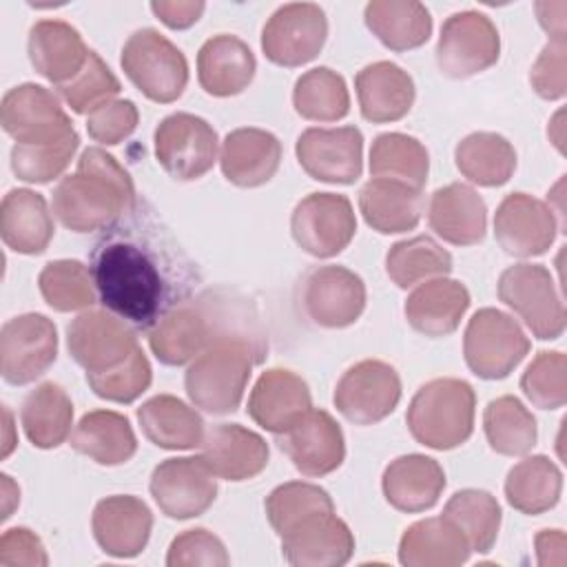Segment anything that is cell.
<instances>
[{"label": "cell", "instance_id": "5b68a950", "mask_svg": "<svg viewBox=\"0 0 567 567\" xmlns=\"http://www.w3.org/2000/svg\"><path fill=\"white\" fill-rule=\"evenodd\" d=\"M120 64L126 78L153 102H175L188 84V62L184 53L159 31L144 27L128 35Z\"/></svg>", "mask_w": 567, "mask_h": 567}, {"label": "cell", "instance_id": "4dcf8cb0", "mask_svg": "<svg viewBox=\"0 0 567 567\" xmlns=\"http://www.w3.org/2000/svg\"><path fill=\"white\" fill-rule=\"evenodd\" d=\"M470 308L467 288L447 277H436L419 284L405 299L403 315L412 330L425 337L452 334Z\"/></svg>", "mask_w": 567, "mask_h": 567}, {"label": "cell", "instance_id": "91938a15", "mask_svg": "<svg viewBox=\"0 0 567 567\" xmlns=\"http://www.w3.org/2000/svg\"><path fill=\"white\" fill-rule=\"evenodd\" d=\"M538 565H563L565 563V534L560 529H543L536 534Z\"/></svg>", "mask_w": 567, "mask_h": 567}, {"label": "cell", "instance_id": "74e56055", "mask_svg": "<svg viewBox=\"0 0 567 567\" xmlns=\"http://www.w3.org/2000/svg\"><path fill=\"white\" fill-rule=\"evenodd\" d=\"M365 27L390 51H410L432 35V16L414 0H372L363 9Z\"/></svg>", "mask_w": 567, "mask_h": 567}, {"label": "cell", "instance_id": "ac0fdd59", "mask_svg": "<svg viewBox=\"0 0 567 567\" xmlns=\"http://www.w3.org/2000/svg\"><path fill=\"white\" fill-rule=\"evenodd\" d=\"M281 554L295 567H339L354 554V536L334 509H319L279 534Z\"/></svg>", "mask_w": 567, "mask_h": 567}, {"label": "cell", "instance_id": "7c38bea8", "mask_svg": "<svg viewBox=\"0 0 567 567\" xmlns=\"http://www.w3.org/2000/svg\"><path fill=\"white\" fill-rule=\"evenodd\" d=\"M332 401L339 414L354 425L379 423L401 401V377L385 361L363 359L341 374Z\"/></svg>", "mask_w": 567, "mask_h": 567}, {"label": "cell", "instance_id": "30bf717a", "mask_svg": "<svg viewBox=\"0 0 567 567\" xmlns=\"http://www.w3.org/2000/svg\"><path fill=\"white\" fill-rule=\"evenodd\" d=\"M328 38L326 11L315 2L281 4L261 29V51L279 66H301L315 60Z\"/></svg>", "mask_w": 567, "mask_h": 567}, {"label": "cell", "instance_id": "603a6c76", "mask_svg": "<svg viewBox=\"0 0 567 567\" xmlns=\"http://www.w3.org/2000/svg\"><path fill=\"white\" fill-rule=\"evenodd\" d=\"M91 529L102 551L113 558H133L144 551L151 538L153 514L142 498L115 494L97 501Z\"/></svg>", "mask_w": 567, "mask_h": 567}, {"label": "cell", "instance_id": "7bdbcfd3", "mask_svg": "<svg viewBox=\"0 0 567 567\" xmlns=\"http://www.w3.org/2000/svg\"><path fill=\"white\" fill-rule=\"evenodd\" d=\"M430 173L427 148L405 133H381L370 146V175L423 188Z\"/></svg>", "mask_w": 567, "mask_h": 567}, {"label": "cell", "instance_id": "b9f144b4", "mask_svg": "<svg viewBox=\"0 0 567 567\" xmlns=\"http://www.w3.org/2000/svg\"><path fill=\"white\" fill-rule=\"evenodd\" d=\"M483 430L489 447L503 456L527 454L538 439L534 414L512 394L496 396L483 410Z\"/></svg>", "mask_w": 567, "mask_h": 567}, {"label": "cell", "instance_id": "f35d334b", "mask_svg": "<svg viewBox=\"0 0 567 567\" xmlns=\"http://www.w3.org/2000/svg\"><path fill=\"white\" fill-rule=\"evenodd\" d=\"M27 439L40 450L62 445L73 425V403L60 383L44 381L31 390L20 410Z\"/></svg>", "mask_w": 567, "mask_h": 567}, {"label": "cell", "instance_id": "816d5d0a", "mask_svg": "<svg viewBox=\"0 0 567 567\" xmlns=\"http://www.w3.org/2000/svg\"><path fill=\"white\" fill-rule=\"evenodd\" d=\"M120 91V80L111 73L106 62L95 51H91L84 69L71 82L58 86L60 97L78 115H89L95 106L113 100Z\"/></svg>", "mask_w": 567, "mask_h": 567}, {"label": "cell", "instance_id": "f5cc1de1", "mask_svg": "<svg viewBox=\"0 0 567 567\" xmlns=\"http://www.w3.org/2000/svg\"><path fill=\"white\" fill-rule=\"evenodd\" d=\"M153 381V368L137 348L124 363L117 368H111L106 372H86L89 388L106 401L113 403H133L142 392L148 390Z\"/></svg>", "mask_w": 567, "mask_h": 567}, {"label": "cell", "instance_id": "db71d44e", "mask_svg": "<svg viewBox=\"0 0 567 567\" xmlns=\"http://www.w3.org/2000/svg\"><path fill=\"white\" fill-rule=\"evenodd\" d=\"M230 563L224 543L208 529L195 527L177 534L168 547V567H226Z\"/></svg>", "mask_w": 567, "mask_h": 567}, {"label": "cell", "instance_id": "52a82bcc", "mask_svg": "<svg viewBox=\"0 0 567 567\" xmlns=\"http://www.w3.org/2000/svg\"><path fill=\"white\" fill-rule=\"evenodd\" d=\"M527 352L529 339L507 312L481 308L467 321L463 334V357L476 377L487 381L505 379Z\"/></svg>", "mask_w": 567, "mask_h": 567}, {"label": "cell", "instance_id": "d590c367", "mask_svg": "<svg viewBox=\"0 0 567 567\" xmlns=\"http://www.w3.org/2000/svg\"><path fill=\"white\" fill-rule=\"evenodd\" d=\"M144 436L162 450H193L204 439V419L173 394H157L137 408Z\"/></svg>", "mask_w": 567, "mask_h": 567}, {"label": "cell", "instance_id": "4fadbf2b", "mask_svg": "<svg viewBox=\"0 0 567 567\" xmlns=\"http://www.w3.org/2000/svg\"><path fill=\"white\" fill-rule=\"evenodd\" d=\"M58 357L55 323L27 312L9 319L0 332V372L11 385H27L42 377Z\"/></svg>", "mask_w": 567, "mask_h": 567}, {"label": "cell", "instance_id": "e575fe53", "mask_svg": "<svg viewBox=\"0 0 567 567\" xmlns=\"http://www.w3.org/2000/svg\"><path fill=\"white\" fill-rule=\"evenodd\" d=\"M470 554L467 538L445 516L412 523L399 540V563L405 567H456Z\"/></svg>", "mask_w": 567, "mask_h": 567}, {"label": "cell", "instance_id": "836d02e7", "mask_svg": "<svg viewBox=\"0 0 567 567\" xmlns=\"http://www.w3.org/2000/svg\"><path fill=\"white\" fill-rule=\"evenodd\" d=\"M421 188L396 179L372 177L359 190V210L365 224L381 235H396L416 228L423 215Z\"/></svg>", "mask_w": 567, "mask_h": 567}, {"label": "cell", "instance_id": "484cf974", "mask_svg": "<svg viewBox=\"0 0 567 567\" xmlns=\"http://www.w3.org/2000/svg\"><path fill=\"white\" fill-rule=\"evenodd\" d=\"M27 51L33 69L55 86L71 82L91 55L80 31L64 20H38L29 29Z\"/></svg>", "mask_w": 567, "mask_h": 567}, {"label": "cell", "instance_id": "8d00e7d4", "mask_svg": "<svg viewBox=\"0 0 567 567\" xmlns=\"http://www.w3.org/2000/svg\"><path fill=\"white\" fill-rule=\"evenodd\" d=\"M71 447L97 465H122L137 452V439L124 414L93 410L71 432Z\"/></svg>", "mask_w": 567, "mask_h": 567}, {"label": "cell", "instance_id": "4316f807", "mask_svg": "<svg viewBox=\"0 0 567 567\" xmlns=\"http://www.w3.org/2000/svg\"><path fill=\"white\" fill-rule=\"evenodd\" d=\"M281 164V142L264 128H235L221 142L224 177L241 188H255L275 177Z\"/></svg>", "mask_w": 567, "mask_h": 567}, {"label": "cell", "instance_id": "bcb514c9", "mask_svg": "<svg viewBox=\"0 0 567 567\" xmlns=\"http://www.w3.org/2000/svg\"><path fill=\"white\" fill-rule=\"evenodd\" d=\"M443 516L456 525L472 551L485 554L494 547L501 529V505L485 489H461L450 496Z\"/></svg>", "mask_w": 567, "mask_h": 567}, {"label": "cell", "instance_id": "6f0895ef", "mask_svg": "<svg viewBox=\"0 0 567 567\" xmlns=\"http://www.w3.org/2000/svg\"><path fill=\"white\" fill-rule=\"evenodd\" d=\"M0 565L2 567H44L49 556L42 540L29 527H11L0 538Z\"/></svg>", "mask_w": 567, "mask_h": 567}, {"label": "cell", "instance_id": "d6986e66", "mask_svg": "<svg viewBox=\"0 0 567 567\" xmlns=\"http://www.w3.org/2000/svg\"><path fill=\"white\" fill-rule=\"evenodd\" d=\"M301 306L321 328H348L365 308V284L346 266H319L303 279Z\"/></svg>", "mask_w": 567, "mask_h": 567}, {"label": "cell", "instance_id": "cb8c5ba5", "mask_svg": "<svg viewBox=\"0 0 567 567\" xmlns=\"http://www.w3.org/2000/svg\"><path fill=\"white\" fill-rule=\"evenodd\" d=\"M312 410L308 383L292 370L261 372L248 396V416L264 430L281 434Z\"/></svg>", "mask_w": 567, "mask_h": 567}, {"label": "cell", "instance_id": "f6af8a7d", "mask_svg": "<svg viewBox=\"0 0 567 567\" xmlns=\"http://www.w3.org/2000/svg\"><path fill=\"white\" fill-rule=\"evenodd\" d=\"M295 111L310 122H337L350 113L346 80L330 66H315L301 73L292 89Z\"/></svg>", "mask_w": 567, "mask_h": 567}, {"label": "cell", "instance_id": "83f0119b", "mask_svg": "<svg viewBox=\"0 0 567 567\" xmlns=\"http://www.w3.org/2000/svg\"><path fill=\"white\" fill-rule=\"evenodd\" d=\"M427 224L452 246H474L485 237L487 206L472 186L452 182L432 193Z\"/></svg>", "mask_w": 567, "mask_h": 567}, {"label": "cell", "instance_id": "e0dca14e", "mask_svg": "<svg viewBox=\"0 0 567 567\" xmlns=\"http://www.w3.org/2000/svg\"><path fill=\"white\" fill-rule=\"evenodd\" d=\"M295 155L317 182L354 184L363 173V135L357 126H312L297 137Z\"/></svg>", "mask_w": 567, "mask_h": 567}, {"label": "cell", "instance_id": "d6a6232c", "mask_svg": "<svg viewBox=\"0 0 567 567\" xmlns=\"http://www.w3.org/2000/svg\"><path fill=\"white\" fill-rule=\"evenodd\" d=\"M53 217L47 199L31 188H11L0 204V235L20 255H40L53 239Z\"/></svg>", "mask_w": 567, "mask_h": 567}, {"label": "cell", "instance_id": "5bb4252c", "mask_svg": "<svg viewBox=\"0 0 567 567\" xmlns=\"http://www.w3.org/2000/svg\"><path fill=\"white\" fill-rule=\"evenodd\" d=\"M148 489L164 516L186 520L215 503L217 476L202 456H175L153 470Z\"/></svg>", "mask_w": 567, "mask_h": 567}, {"label": "cell", "instance_id": "ee69618b", "mask_svg": "<svg viewBox=\"0 0 567 567\" xmlns=\"http://www.w3.org/2000/svg\"><path fill=\"white\" fill-rule=\"evenodd\" d=\"M385 272L399 288H412L452 272V255L427 235L401 239L385 255Z\"/></svg>", "mask_w": 567, "mask_h": 567}, {"label": "cell", "instance_id": "7dc6e473", "mask_svg": "<svg viewBox=\"0 0 567 567\" xmlns=\"http://www.w3.org/2000/svg\"><path fill=\"white\" fill-rule=\"evenodd\" d=\"M38 288L47 306L58 312L84 310L97 301L91 268L78 259L49 261L38 275Z\"/></svg>", "mask_w": 567, "mask_h": 567}, {"label": "cell", "instance_id": "f546056e", "mask_svg": "<svg viewBox=\"0 0 567 567\" xmlns=\"http://www.w3.org/2000/svg\"><path fill=\"white\" fill-rule=\"evenodd\" d=\"M381 489L394 509L425 512L439 503L445 489V472L432 456L403 454L383 470Z\"/></svg>", "mask_w": 567, "mask_h": 567}, {"label": "cell", "instance_id": "60d3db41", "mask_svg": "<svg viewBox=\"0 0 567 567\" xmlns=\"http://www.w3.org/2000/svg\"><path fill=\"white\" fill-rule=\"evenodd\" d=\"M563 492V474L558 465L545 456L534 454L518 461L505 478L507 503L527 516H538L551 509Z\"/></svg>", "mask_w": 567, "mask_h": 567}, {"label": "cell", "instance_id": "ab89813d", "mask_svg": "<svg viewBox=\"0 0 567 567\" xmlns=\"http://www.w3.org/2000/svg\"><path fill=\"white\" fill-rule=\"evenodd\" d=\"M456 168L478 186H503L516 171V151L507 137L492 131L465 135L454 148Z\"/></svg>", "mask_w": 567, "mask_h": 567}, {"label": "cell", "instance_id": "94428289", "mask_svg": "<svg viewBox=\"0 0 567 567\" xmlns=\"http://www.w3.org/2000/svg\"><path fill=\"white\" fill-rule=\"evenodd\" d=\"M565 2H536L538 22L549 33V40H565Z\"/></svg>", "mask_w": 567, "mask_h": 567}, {"label": "cell", "instance_id": "f907efd6", "mask_svg": "<svg viewBox=\"0 0 567 567\" xmlns=\"http://www.w3.org/2000/svg\"><path fill=\"white\" fill-rule=\"evenodd\" d=\"M523 394L540 410H558L567 401V357L540 350L520 377Z\"/></svg>", "mask_w": 567, "mask_h": 567}, {"label": "cell", "instance_id": "681fc988", "mask_svg": "<svg viewBox=\"0 0 567 567\" xmlns=\"http://www.w3.org/2000/svg\"><path fill=\"white\" fill-rule=\"evenodd\" d=\"M266 516L275 534L279 536L284 529H288L295 520L303 518L306 514L319 512V509H334V503L330 494L306 481H288L284 485H277L266 496Z\"/></svg>", "mask_w": 567, "mask_h": 567}, {"label": "cell", "instance_id": "9a60e30c", "mask_svg": "<svg viewBox=\"0 0 567 567\" xmlns=\"http://www.w3.org/2000/svg\"><path fill=\"white\" fill-rule=\"evenodd\" d=\"M0 124L16 144H49L75 131L58 95L33 82H24L4 93Z\"/></svg>", "mask_w": 567, "mask_h": 567}, {"label": "cell", "instance_id": "7402d4cb", "mask_svg": "<svg viewBox=\"0 0 567 567\" xmlns=\"http://www.w3.org/2000/svg\"><path fill=\"white\" fill-rule=\"evenodd\" d=\"M279 450L303 476H326L341 467L346 439L339 423L326 410H310L292 427L277 434Z\"/></svg>", "mask_w": 567, "mask_h": 567}, {"label": "cell", "instance_id": "9f6ffc18", "mask_svg": "<svg viewBox=\"0 0 567 567\" xmlns=\"http://www.w3.org/2000/svg\"><path fill=\"white\" fill-rule=\"evenodd\" d=\"M565 51H567L565 40H547V44L538 53L536 62L532 64L529 82H532V89L543 100L565 97V91H567Z\"/></svg>", "mask_w": 567, "mask_h": 567}, {"label": "cell", "instance_id": "6125c7cd", "mask_svg": "<svg viewBox=\"0 0 567 567\" xmlns=\"http://www.w3.org/2000/svg\"><path fill=\"white\" fill-rule=\"evenodd\" d=\"M2 478V494H4V507H2V520H7L9 516H11V505H9V501H13V503H20V489H16L13 494L9 492L11 489V485H13V481H11V476H7V474H2L0 476Z\"/></svg>", "mask_w": 567, "mask_h": 567}, {"label": "cell", "instance_id": "8fae6325", "mask_svg": "<svg viewBox=\"0 0 567 567\" xmlns=\"http://www.w3.org/2000/svg\"><path fill=\"white\" fill-rule=\"evenodd\" d=\"M290 233L297 246L317 259L339 255L357 233L350 199L339 193L306 195L290 215Z\"/></svg>", "mask_w": 567, "mask_h": 567}, {"label": "cell", "instance_id": "6da1fadb", "mask_svg": "<svg viewBox=\"0 0 567 567\" xmlns=\"http://www.w3.org/2000/svg\"><path fill=\"white\" fill-rule=\"evenodd\" d=\"M166 255L151 250L135 237L113 233L97 241L91 255V275L102 306L120 319L153 328L171 301Z\"/></svg>", "mask_w": 567, "mask_h": 567}, {"label": "cell", "instance_id": "2e32d148", "mask_svg": "<svg viewBox=\"0 0 567 567\" xmlns=\"http://www.w3.org/2000/svg\"><path fill=\"white\" fill-rule=\"evenodd\" d=\"M66 348L86 372H106L124 363L140 346L131 326L109 310H84L66 328Z\"/></svg>", "mask_w": 567, "mask_h": 567}, {"label": "cell", "instance_id": "c3c4849f", "mask_svg": "<svg viewBox=\"0 0 567 567\" xmlns=\"http://www.w3.org/2000/svg\"><path fill=\"white\" fill-rule=\"evenodd\" d=\"M78 146H80L78 131L49 144H13L11 171L22 182L47 184L66 171Z\"/></svg>", "mask_w": 567, "mask_h": 567}, {"label": "cell", "instance_id": "44dd1931", "mask_svg": "<svg viewBox=\"0 0 567 567\" xmlns=\"http://www.w3.org/2000/svg\"><path fill=\"white\" fill-rule=\"evenodd\" d=\"M558 233L551 206L527 195L509 193L496 208L494 237L512 257H538L547 252Z\"/></svg>", "mask_w": 567, "mask_h": 567}, {"label": "cell", "instance_id": "ba28073f", "mask_svg": "<svg viewBox=\"0 0 567 567\" xmlns=\"http://www.w3.org/2000/svg\"><path fill=\"white\" fill-rule=\"evenodd\" d=\"M434 53L443 75L465 80L498 62L501 35L485 13L458 11L443 22Z\"/></svg>", "mask_w": 567, "mask_h": 567}, {"label": "cell", "instance_id": "8992f818", "mask_svg": "<svg viewBox=\"0 0 567 567\" xmlns=\"http://www.w3.org/2000/svg\"><path fill=\"white\" fill-rule=\"evenodd\" d=\"M498 299L512 308L540 341L565 332V306L551 272L540 264H516L498 277Z\"/></svg>", "mask_w": 567, "mask_h": 567}, {"label": "cell", "instance_id": "d4e9b609", "mask_svg": "<svg viewBox=\"0 0 567 567\" xmlns=\"http://www.w3.org/2000/svg\"><path fill=\"white\" fill-rule=\"evenodd\" d=\"M199 450L213 474L233 483L261 474L270 454L266 439L239 423L213 425L204 432Z\"/></svg>", "mask_w": 567, "mask_h": 567}, {"label": "cell", "instance_id": "ffe728a7", "mask_svg": "<svg viewBox=\"0 0 567 567\" xmlns=\"http://www.w3.org/2000/svg\"><path fill=\"white\" fill-rule=\"evenodd\" d=\"M221 330L208 303L182 301L155 321L148 330V346L159 363L184 365L206 350Z\"/></svg>", "mask_w": 567, "mask_h": 567}, {"label": "cell", "instance_id": "9c48e42d", "mask_svg": "<svg viewBox=\"0 0 567 567\" xmlns=\"http://www.w3.org/2000/svg\"><path fill=\"white\" fill-rule=\"evenodd\" d=\"M153 142L159 166L179 182L199 179L217 159V131L193 113L166 115L157 124Z\"/></svg>", "mask_w": 567, "mask_h": 567}, {"label": "cell", "instance_id": "7a4b0ae2", "mask_svg": "<svg viewBox=\"0 0 567 567\" xmlns=\"http://www.w3.org/2000/svg\"><path fill=\"white\" fill-rule=\"evenodd\" d=\"M51 208L58 221L73 233L113 228L135 208V186L126 168L104 148L89 146L73 175L53 188Z\"/></svg>", "mask_w": 567, "mask_h": 567}, {"label": "cell", "instance_id": "f1b7e54d", "mask_svg": "<svg viewBox=\"0 0 567 567\" xmlns=\"http://www.w3.org/2000/svg\"><path fill=\"white\" fill-rule=\"evenodd\" d=\"M354 89L361 115L372 124H385L405 117L416 95L412 75L388 60L363 66L354 78Z\"/></svg>", "mask_w": 567, "mask_h": 567}, {"label": "cell", "instance_id": "1f68e13d", "mask_svg": "<svg viewBox=\"0 0 567 567\" xmlns=\"http://www.w3.org/2000/svg\"><path fill=\"white\" fill-rule=\"evenodd\" d=\"M257 60L250 47L230 33L208 38L197 53L199 86L213 97L241 93L255 78Z\"/></svg>", "mask_w": 567, "mask_h": 567}, {"label": "cell", "instance_id": "277c9868", "mask_svg": "<svg viewBox=\"0 0 567 567\" xmlns=\"http://www.w3.org/2000/svg\"><path fill=\"white\" fill-rule=\"evenodd\" d=\"M474 412V388L463 379L441 377L416 390L405 421L416 443L443 452L463 445L472 436Z\"/></svg>", "mask_w": 567, "mask_h": 567}, {"label": "cell", "instance_id": "11a10c76", "mask_svg": "<svg viewBox=\"0 0 567 567\" xmlns=\"http://www.w3.org/2000/svg\"><path fill=\"white\" fill-rule=\"evenodd\" d=\"M140 122V111L133 100H106L86 115L89 135L106 146L124 142Z\"/></svg>", "mask_w": 567, "mask_h": 567}, {"label": "cell", "instance_id": "3957f363", "mask_svg": "<svg viewBox=\"0 0 567 567\" xmlns=\"http://www.w3.org/2000/svg\"><path fill=\"white\" fill-rule=\"evenodd\" d=\"M264 359L259 337L224 328L188 365L184 390L190 403L208 414H230L239 408L252 365Z\"/></svg>", "mask_w": 567, "mask_h": 567}, {"label": "cell", "instance_id": "680465c9", "mask_svg": "<svg viewBox=\"0 0 567 567\" xmlns=\"http://www.w3.org/2000/svg\"><path fill=\"white\" fill-rule=\"evenodd\" d=\"M206 4L204 2H195V0H177V2H171V0H155L151 2V11L168 27V29H188L193 27L202 13H204Z\"/></svg>", "mask_w": 567, "mask_h": 567}]
</instances>
